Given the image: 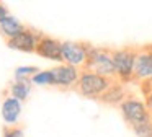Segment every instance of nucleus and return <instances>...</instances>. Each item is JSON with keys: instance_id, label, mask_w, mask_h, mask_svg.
Here are the masks:
<instances>
[{"instance_id": "f257e3e1", "label": "nucleus", "mask_w": 152, "mask_h": 137, "mask_svg": "<svg viewBox=\"0 0 152 137\" xmlns=\"http://www.w3.org/2000/svg\"><path fill=\"white\" fill-rule=\"evenodd\" d=\"M115 82L108 77L98 75L95 72L90 70H82L80 72V78L77 82V91L85 98H98L108 90Z\"/></svg>"}, {"instance_id": "f03ea898", "label": "nucleus", "mask_w": 152, "mask_h": 137, "mask_svg": "<svg viewBox=\"0 0 152 137\" xmlns=\"http://www.w3.org/2000/svg\"><path fill=\"white\" fill-rule=\"evenodd\" d=\"M83 70H90L98 75H103V77L113 78L116 75L115 64H113V51L102 49V47H92L90 46L88 59H87V64L83 67Z\"/></svg>"}, {"instance_id": "7ed1b4c3", "label": "nucleus", "mask_w": 152, "mask_h": 137, "mask_svg": "<svg viewBox=\"0 0 152 137\" xmlns=\"http://www.w3.org/2000/svg\"><path fill=\"white\" fill-rule=\"evenodd\" d=\"M136 59L137 51L136 49H116L113 51V64H115L116 77L123 82H129L134 78V68H136Z\"/></svg>"}, {"instance_id": "20e7f679", "label": "nucleus", "mask_w": 152, "mask_h": 137, "mask_svg": "<svg viewBox=\"0 0 152 137\" xmlns=\"http://www.w3.org/2000/svg\"><path fill=\"white\" fill-rule=\"evenodd\" d=\"M119 109H121L123 117L126 119V122L132 126H137L141 122L145 121H151V113H149V108L145 103H142L141 100H136V98H126L121 104H119Z\"/></svg>"}, {"instance_id": "39448f33", "label": "nucleus", "mask_w": 152, "mask_h": 137, "mask_svg": "<svg viewBox=\"0 0 152 137\" xmlns=\"http://www.w3.org/2000/svg\"><path fill=\"white\" fill-rule=\"evenodd\" d=\"M90 46L85 42H74L64 41L62 42V62L74 67H85L88 59Z\"/></svg>"}, {"instance_id": "423d86ee", "label": "nucleus", "mask_w": 152, "mask_h": 137, "mask_svg": "<svg viewBox=\"0 0 152 137\" xmlns=\"http://www.w3.org/2000/svg\"><path fill=\"white\" fill-rule=\"evenodd\" d=\"M41 36L43 34H39V33L26 28L23 33H20L18 36H15L13 39H8L7 46L10 49L21 51V52H36V47H38V44H39Z\"/></svg>"}, {"instance_id": "0eeeda50", "label": "nucleus", "mask_w": 152, "mask_h": 137, "mask_svg": "<svg viewBox=\"0 0 152 137\" xmlns=\"http://www.w3.org/2000/svg\"><path fill=\"white\" fill-rule=\"evenodd\" d=\"M54 72V87H59V88H72V87H77V82L80 78V72L77 67L74 65H67V64H62V65H57V67L53 68Z\"/></svg>"}, {"instance_id": "6e6552de", "label": "nucleus", "mask_w": 152, "mask_h": 137, "mask_svg": "<svg viewBox=\"0 0 152 137\" xmlns=\"http://www.w3.org/2000/svg\"><path fill=\"white\" fill-rule=\"evenodd\" d=\"M36 54L48 60L62 62V42L51 36H41L39 44L36 47Z\"/></svg>"}, {"instance_id": "1a4fd4ad", "label": "nucleus", "mask_w": 152, "mask_h": 137, "mask_svg": "<svg viewBox=\"0 0 152 137\" xmlns=\"http://www.w3.org/2000/svg\"><path fill=\"white\" fill-rule=\"evenodd\" d=\"M136 80H152V47H145L137 52L134 68Z\"/></svg>"}, {"instance_id": "9d476101", "label": "nucleus", "mask_w": 152, "mask_h": 137, "mask_svg": "<svg viewBox=\"0 0 152 137\" xmlns=\"http://www.w3.org/2000/svg\"><path fill=\"white\" fill-rule=\"evenodd\" d=\"M20 114H21V101L15 100L12 96H7L2 101V117H4V122L8 127L17 126Z\"/></svg>"}, {"instance_id": "9b49d317", "label": "nucleus", "mask_w": 152, "mask_h": 137, "mask_svg": "<svg viewBox=\"0 0 152 137\" xmlns=\"http://www.w3.org/2000/svg\"><path fill=\"white\" fill-rule=\"evenodd\" d=\"M25 29H26V26L20 20L15 18L13 15H8L5 18V21L0 25V34L8 41V39H13L15 36H18L20 33H23Z\"/></svg>"}, {"instance_id": "f8f14e48", "label": "nucleus", "mask_w": 152, "mask_h": 137, "mask_svg": "<svg viewBox=\"0 0 152 137\" xmlns=\"http://www.w3.org/2000/svg\"><path fill=\"white\" fill-rule=\"evenodd\" d=\"M100 101H103V103H106V104H118V103L121 104L123 101H124V88H123V85L115 82V83L100 96Z\"/></svg>"}, {"instance_id": "ddd939ff", "label": "nucleus", "mask_w": 152, "mask_h": 137, "mask_svg": "<svg viewBox=\"0 0 152 137\" xmlns=\"http://www.w3.org/2000/svg\"><path fill=\"white\" fill-rule=\"evenodd\" d=\"M10 96L18 101H25L31 91V80H15L10 85Z\"/></svg>"}, {"instance_id": "4468645a", "label": "nucleus", "mask_w": 152, "mask_h": 137, "mask_svg": "<svg viewBox=\"0 0 152 137\" xmlns=\"http://www.w3.org/2000/svg\"><path fill=\"white\" fill-rule=\"evenodd\" d=\"M31 83L41 85V87H46V85L54 87L56 80H54V72H53V68H49V70H39L33 78H31Z\"/></svg>"}, {"instance_id": "2eb2a0df", "label": "nucleus", "mask_w": 152, "mask_h": 137, "mask_svg": "<svg viewBox=\"0 0 152 137\" xmlns=\"http://www.w3.org/2000/svg\"><path fill=\"white\" fill-rule=\"evenodd\" d=\"M39 72V68L34 65H23L15 70V80H31Z\"/></svg>"}, {"instance_id": "dca6fc26", "label": "nucleus", "mask_w": 152, "mask_h": 137, "mask_svg": "<svg viewBox=\"0 0 152 137\" xmlns=\"http://www.w3.org/2000/svg\"><path fill=\"white\" fill-rule=\"evenodd\" d=\"M132 130L137 137H152V121H145L137 126H132Z\"/></svg>"}, {"instance_id": "f3484780", "label": "nucleus", "mask_w": 152, "mask_h": 137, "mask_svg": "<svg viewBox=\"0 0 152 137\" xmlns=\"http://www.w3.org/2000/svg\"><path fill=\"white\" fill-rule=\"evenodd\" d=\"M4 137H25V134H23V129L20 126H13V127L5 126Z\"/></svg>"}, {"instance_id": "a211bd4d", "label": "nucleus", "mask_w": 152, "mask_h": 137, "mask_svg": "<svg viewBox=\"0 0 152 137\" xmlns=\"http://www.w3.org/2000/svg\"><path fill=\"white\" fill-rule=\"evenodd\" d=\"M8 15H10V13H8L7 7H5L4 3H0V25H2V23L5 21V18H7Z\"/></svg>"}, {"instance_id": "6ab92c4d", "label": "nucleus", "mask_w": 152, "mask_h": 137, "mask_svg": "<svg viewBox=\"0 0 152 137\" xmlns=\"http://www.w3.org/2000/svg\"><path fill=\"white\" fill-rule=\"evenodd\" d=\"M145 104H147V108H151V109H152V91H149V93H147V103H145Z\"/></svg>"}]
</instances>
